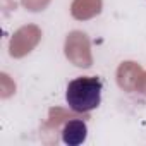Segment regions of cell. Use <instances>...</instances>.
<instances>
[{"label":"cell","mask_w":146,"mask_h":146,"mask_svg":"<svg viewBox=\"0 0 146 146\" xmlns=\"http://www.w3.org/2000/svg\"><path fill=\"white\" fill-rule=\"evenodd\" d=\"M102 91H103V83L100 78L95 76L76 78L67 84L65 100L70 110L78 113H86L100 107Z\"/></svg>","instance_id":"6da1fadb"},{"label":"cell","mask_w":146,"mask_h":146,"mask_svg":"<svg viewBox=\"0 0 146 146\" xmlns=\"http://www.w3.org/2000/svg\"><path fill=\"white\" fill-rule=\"evenodd\" d=\"M88 137V125L81 119H72L62 127V141L69 146L83 144Z\"/></svg>","instance_id":"7a4b0ae2"}]
</instances>
